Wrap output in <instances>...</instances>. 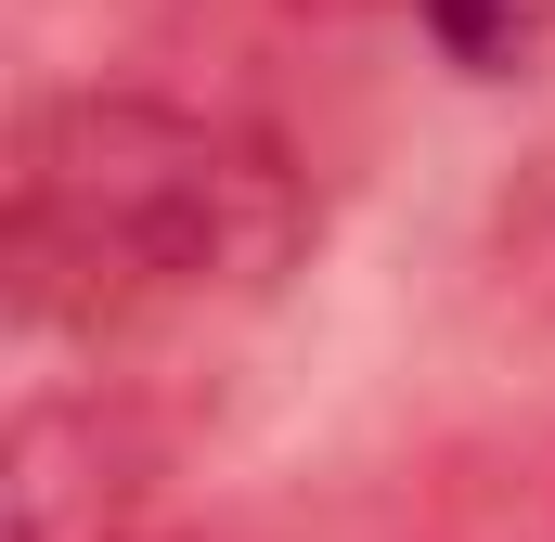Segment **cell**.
Instances as JSON below:
<instances>
[{
    "mask_svg": "<svg viewBox=\"0 0 555 542\" xmlns=\"http://www.w3.org/2000/svg\"><path fill=\"white\" fill-rule=\"evenodd\" d=\"M310 181L272 130L168 91H52L13 130V310L39 336H181L284 297Z\"/></svg>",
    "mask_w": 555,
    "mask_h": 542,
    "instance_id": "cell-1",
    "label": "cell"
},
{
    "mask_svg": "<svg viewBox=\"0 0 555 542\" xmlns=\"http://www.w3.org/2000/svg\"><path fill=\"white\" fill-rule=\"evenodd\" d=\"M414 26L465 65V78H517L555 39V0H414Z\"/></svg>",
    "mask_w": 555,
    "mask_h": 542,
    "instance_id": "cell-2",
    "label": "cell"
}]
</instances>
